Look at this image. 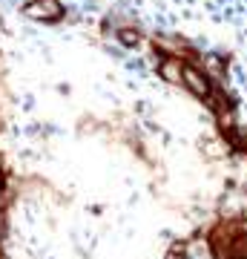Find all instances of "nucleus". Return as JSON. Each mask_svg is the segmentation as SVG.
Wrapping results in <instances>:
<instances>
[{"instance_id":"obj_1","label":"nucleus","mask_w":247,"mask_h":259,"mask_svg":"<svg viewBox=\"0 0 247 259\" xmlns=\"http://www.w3.org/2000/svg\"><path fill=\"white\" fill-rule=\"evenodd\" d=\"M23 12L35 20H61V15H64L58 0H32Z\"/></svg>"},{"instance_id":"obj_2","label":"nucleus","mask_w":247,"mask_h":259,"mask_svg":"<svg viewBox=\"0 0 247 259\" xmlns=\"http://www.w3.org/2000/svg\"><path fill=\"white\" fill-rule=\"evenodd\" d=\"M181 81L187 83V90H192L195 95H210V78L202 72V69H195V66L184 64V72H181Z\"/></svg>"},{"instance_id":"obj_3","label":"nucleus","mask_w":247,"mask_h":259,"mask_svg":"<svg viewBox=\"0 0 247 259\" xmlns=\"http://www.w3.org/2000/svg\"><path fill=\"white\" fill-rule=\"evenodd\" d=\"M181 72H184V64H181V61L167 58L164 64H161V75H164L167 81H181Z\"/></svg>"},{"instance_id":"obj_4","label":"nucleus","mask_w":247,"mask_h":259,"mask_svg":"<svg viewBox=\"0 0 247 259\" xmlns=\"http://www.w3.org/2000/svg\"><path fill=\"white\" fill-rule=\"evenodd\" d=\"M118 37H121V40H124V44H129V47H132V44H138V40H141V37H138V35H132V29H124V32H118Z\"/></svg>"}]
</instances>
